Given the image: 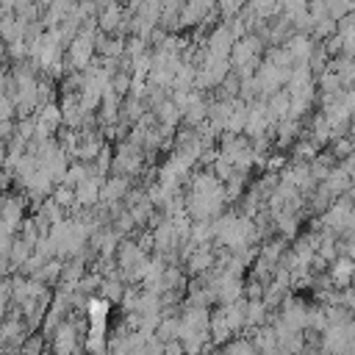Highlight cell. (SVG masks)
<instances>
[{"label":"cell","instance_id":"4","mask_svg":"<svg viewBox=\"0 0 355 355\" xmlns=\"http://www.w3.org/2000/svg\"><path fill=\"white\" fill-rule=\"evenodd\" d=\"M352 275H355V261L344 252V255H338L336 261H333V266H330V280L336 283V286H349V280H352Z\"/></svg>","mask_w":355,"mask_h":355},{"label":"cell","instance_id":"5","mask_svg":"<svg viewBox=\"0 0 355 355\" xmlns=\"http://www.w3.org/2000/svg\"><path fill=\"white\" fill-rule=\"evenodd\" d=\"M125 194H128V180H125V175H116V178L103 180V189H100V200H103V202L114 205V202L122 200Z\"/></svg>","mask_w":355,"mask_h":355},{"label":"cell","instance_id":"1","mask_svg":"<svg viewBox=\"0 0 355 355\" xmlns=\"http://www.w3.org/2000/svg\"><path fill=\"white\" fill-rule=\"evenodd\" d=\"M236 39H239V36L233 33L230 22H225V25H216V28L211 31L208 42H205V50H208L211 55L227 58V55H230V50H233V42H236Z\"/></svg>","mask_w":355,"mask_h":355},{"label":"cell","instance_id":"2","mask_svg":"<svg viewBox=\"0 0 355 355\" xmlns=\"http://www.w3.org/2000/svg\"><path fill=\"white\" fill-rule=\"evenodd\" d=\"M55 333H53V349H58V352H72V349H80V344H78V324L69 319H61L55 327H53Z\"/></svg>","mask_w":355,"mask_h":355},{"label":"cell","instance_id":"3","mask_svg":"<svg viewBox=\"0 0 355 355\" xmlns=\"http://www.w3.org/2000/svg\"><path fill=\"white\" fill-rule=\"evenodd\" d=\"M100 189H103V178L86 175V178L75 186V202H80V205H94V202L100 200Z\"/></svg>","mask_w":355,"mask_h":355},{"label":"cell","instance_id":"9","mask_svg":"<svg viewBox=\"0 0 355 355\" xmlns=\"http://www.w3.org/2000/svg\"><path fill=\"white\" fill-rule=\"evenodd\" d=\"M349 286H352V288H355V275H352V280H349Z\"/></svg>","mask_w":355,"mask_h":355},{"label":"cell","instance_id":"8","mask_svg":"<svg viewBox=\"0 0 355 355\" xmlns=\"http://www.w3.org/2000/svg\"><path fill=\"white\" fill-rule=\"evenodd\" d=\"M227 352H255L258 347H255V341H244V338H236V341H230V344H222Z\"/></svg>","mask_w":355,"mask_h":355},{"label":"cell","instance_id":"7","mask_svg":"<svg viewBox=\"0 0 355 355\" xmlns=\"http://www.w3.org/2000/svg\"><path fill=\"white\" fill-rule=\"evenodd\" d=\"M14 111H17V100H14V94L0 92V119H11Z\"/></svg>","mask_w":355,"mask_h":355},{"label":"cell","instance_id":"6","mask_svg":"<svg viewBox=\"0 0 355 355\" xmlns=\"http://www.w3.org/2000/svg\"><path fill=\"white\" fill-rule=\"evenodd\" d=\"M122 294H125V288H122V283H119V280H103V297H105V300L119 302V300H122Z\"/></svg>","mask_w":355,"mask_h":355}]
</instances>
